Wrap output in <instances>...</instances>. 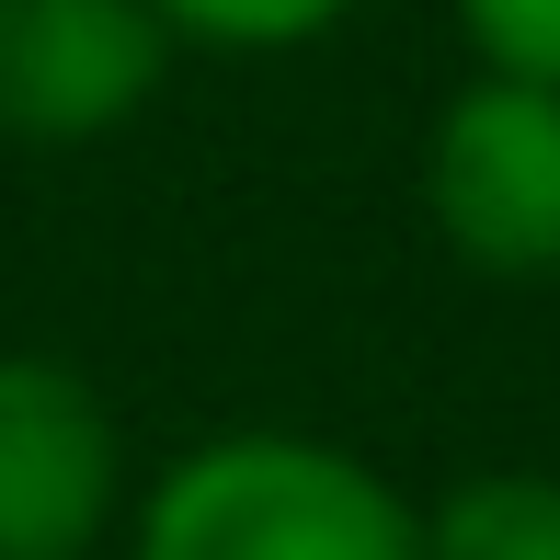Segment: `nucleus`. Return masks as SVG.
Returning a JSON list of instances; mask_svg holds the SVG:
<instances>
[{"mask_svg": "<svg viewBox=\"0 0 560 560\" xmlns=\"http://www.w3.org/2000/svg\"><path fill=\"white\" fill-rule=\"evenodd\" d=\"M126 560H423V503L332 435L229 423L149 469Z\"/></svg>", "mask_w": 560, "mask_h": 560, "instance_id": "f257e3e1", "label": "nucleus"}, {"mask_svg": "<svg viewBox=\"0 0 560 560\" xmlns=\"http://www.w3.org/2000/svg\"><path fill=\"white\" fill-rule=\"evenodd\" d=\"M423 229L480 287H549L560 275V92L469 69L435 104L412 161Z\"/></svg>", "mask_w": 560, "mask_h": 560, "instance_id": "f03ea898", "label": "nucleus"}, {"mask_svg": "<svg viewBox=\"0 0 560 560\" xmlns=\"http://www.w3.org/2000/svg\"><path fill=\"white\" fill-rule=\"evenodd\" d=\"M126 526V423L92 366L0 354V560H92Z\"/></svg>", "mask_w": 560, "mask_h": 560, "instance_id": "7ed1b4c3", "label": "nucleus"}, {"mask_svg": "<svg viewBox=\"0 0 560 560\" xmlns=\"http://www.w3.org/2000/svg\"><path fill=\"white\" fill-rule=\"evenodd\" d=\"M172 23L149 0H0V138L92 149L126 138L172 81Z\"/></svg>", "mask_w": 560, "mask_h": 560, "instance_id": "20e7f679", "label": "nucleus"}, {"mask_svg": "<svg viewBox=\"0 0 560 560\" xmlns=\"http://www.w3.org/2000/svg\"><path fill=\"white\" fill-rule=\"evenodd\" d=\"M423 560H560V469H457L423 492Z\"/></svg>", "mask_w": 560, "mask_h": 560, "instance_id": "39448f33", "label": "nucleus"}, {"mask_svg": "<svg viewBox=\"0 0 560 560\" xmlns=\"http://www.w3.org/2000/svg\"><path fill=\"white\" fill-rule=\"evenodd\" d=\"M149 12H161L172 46H195V58H298V46L343 35L366 0H149Z\"/></svg>", "mask_w": 560, "mask_h": 560, "instance_id": "423d86ee", "label": "nucleus"}, {"mask_svg": "<svg viewBox=\"0 0 560 560\" xmlns=\"http://www.w3.org/2000/svg\"><path fill=\"white\" fill-rule=\"evenodd\" d=\"M469 69H503V81L560 92V0H446Z\"/></svg>", "mask_w": 560, "mask_h": 560, "instance_id": "0eeeda50", "label": "nucleus"}]
</instances>
